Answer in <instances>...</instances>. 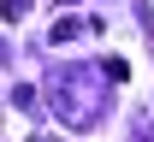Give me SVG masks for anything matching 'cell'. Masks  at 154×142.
Here are the masks:
<instances>
[{
	"label": "cell",
	"mask_w": 154,
	"mask_h": 142,
	"mask_svg": "<svg viewBox=\"0 0 154 142\" xmlns=\"http://www.w3.org/2000/svg\"><path fill=\"white\" fill-rule=\"evenodd\" d=\"M0 12H6V18L18 24V18H30V0H0Z\"/></svg>",
	"instance_id": "obj_1"
}]
</instances>
